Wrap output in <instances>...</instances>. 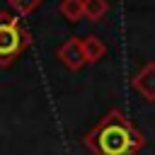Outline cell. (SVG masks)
I'll return each instance as SVG.
<instances>
[{
  "instance_id": "5b68a950",
  "label": "cell",
  "mask_w": 155,
  "mask_h": 155,
  "mask_svg": "<svg viewBox=\"0 0 155 155\" xmlns=\"http://www.w3.org/2000/svg\"><path fill=\"white\" fill-rule=\"evenodd\" d=\"M82 53H85L87 63H97V61H102L107 56V44L102 39H97L94 34H90V36L82 39Z\"/></svg>"
},
{
  "instance_id": "ba28073f",
  "label": "cell",
  "mask_w": 155,
  "mask_h": 155,
  "mask_svg": "<svg viewBox=\"0 0 155 155\" xmlns=\"http://www.w3.org/2000/svg\"><path fill=\"white\" fill-rule=\"evenodd\" d=\"M7 5H10V10H12L17 17H24V15L34 12V10L41 5V0H7Z\"/></svg>"
},
{
  "instance_id": "52a82bcc",
  "label": "cell",
  "mask_w": 155,
  "mask_h": 155,
  "mask_svg": "<svg viewBox=\"0 0 155 155\" xmlns=\"http://www.w3.org/2000/svg\"><path fill=\"white\" fill-rule=\"evenodd\" d=\"M109 12V0H85V17L90 22H99Z\"/></svg>"
},
{
  "instance_id": "6da1fadb",
  "label": "cell",
  "mask_w": 155,
  "mask_h": 155,
  "mask_svg": "<svg viewBox=\"0 0 155 155\" xmlns=\"http://www.w3.org/2000/svg\"><path fill=\"white\" fill-rule=\"evenodd\" d=\"M82 143L92 155H138L145 145V136L121 109H109L97 126L82 136Z\"/></svg>"
},
{
  "instance_id": "7a4b0ae2",
  "label": "cell",
  "mask_w": 155,
  "mask_h": 155,
  "mask_svg": "<svg viewBox=\"0 0 155 155\" xmlns=\"http://www.w3.org/2000/svg\"><path fill=\"white\" fill-rule=\"evenodd\" d=\"M29 44H31V36L19 24V17L2 10L0 12V65L2 68L12 65L15 58H19Z\"/></svg>"
},
{
  "instance_id": "3957f363",
  "label": "cell",
  "mask_w": 155,
  "mask_h": 155,
  "mask_svg": "<svg viewBox=\"0 0 155 155\" xmlns=\"http://www.w3.org/2000/svg\"><path fill=\"white\" fill-rule=\"evenodd\" d=\"M56 56H58V61H61L68 70H80V68L87 63V61H85V53H82V39H78V36H68V39L58 46Z\"/></svg>"
},
{
  "instance_id": "277c9868",
  "label": "cell",
  "mask_w": 155,
  "mask_h": 155,
  "mask_svg": "<svg viewBox=\"0 0 155 155\" xmlns=\"http://www.w3.org/2000/svg\"><path fill=\"white\" fill-rule=\"evenodd\" d=\"M131 87L148 102H155V63L148 61L140 65V70L131 78Z\"/></svg>"
},
{
  "instance_id": "8992f818",
  "label": "cell",
  "mask_w": 155,
  "mask_h": 155,
  "mask_svg": "<svg viewBox=\"0 0 155 155\" xmlns=\"http://www.w3.org/2000/svg\"><path fill=\"white\" fill-rule=\"evenodd\" d=\"M58 12L68 19V22H78L85 17V0H61Z\"/></svg>"
}]
</instances>
